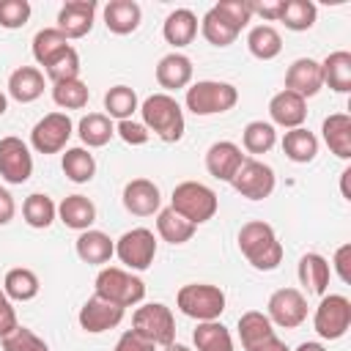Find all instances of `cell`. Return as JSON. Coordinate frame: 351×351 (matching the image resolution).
<instances>
[{
  "mask_svg": "<svg viewBox=\"0 0 351 351\" xmlns=\"http://www.w3.org/2000/svg\"><path fill=\"white\" fill-rule=\"evenodd\" d=\"M115 255L129 271H145L156 258V236L148 228H132L115 241Z\"/></svg>",
  "mask_w": 351,
  "mask_h": 351,
  "instance_id": "9c48e42d",
  "label": "cell"
},
{
  "mask_svg": "<svg viewBox=\"0 0 351 351\" xmlns=\"http://www.w3.org/2000/svg\"><path fill=\"white\" fill-rule=\"evenodd\" d=\"M38 277L33 269H25V266H16V269H8L5 271V280H3V293L11 299V302H30L38 296Z\"/></svg>",
  "mask_w": 351,
  "mask_h": 351,
  "instance_id": "d6a6232c",
  "label": "cell"
},
{
  "mask_svg": "<svg viewBox=\"0 0 351 351\" xmlns=\"http://www.w3.org/2000/svg\"><path fill=\"white\" fill-rule=\"evenodd\" d=\"M162 36L176 49L192 44L195 36H197V16H195V11H189V8L170 11L167 19H165V25H162Z\"/></svg>",
  "mask_w": 351,
  "mask_h": 351,
  "instance_id": "d4e9b609",
  "label": "cell"
},
{
  "mask_svg": "<svg viewBox=\"0 0 351 351\" xmlns=\"http://www.w3.org/2000/svg\"><path fill=\"white\" fill-rule=\"evenodd\" d=\"M282 154H285L291 162H296V165H307V162H313L315 154H318V137H315L310 129H304V126L288 129L285 137H282Z\"/></svg>",
  "mask_w": 351,
  "mask_h": 351,
  "instance_id": "4dcf8cb0",
  "label": "cell"
},
{
  "mask_svg": "<svg viewBox=\"0 0 351 351\" xmlns=\"http://www.w3.org/2000/svg\"><path fill=\"white\" fill-rule=\"evenodd\" d=\"M296 351H326V348L321 343H315V340H304V343H299Z\"/></svg>",
  "mask_w": 351,
  "mask_h": 351,
  "instance_id": "6f0895ef",
  "label": "cell"
},
{
  "mask_svg": "<svg viewBox=\"0 0 351 351\" xmlns=\"http://www.w3.org/2000/svg\"><path fill=\"white\" fill-rule=\"evenodd\" d=\"M77 134L82 140V145L88 148H101L112 140L115 134V126H112V118H107L104 112H88L80 118L77 123Z\"/></svg>",
  "mask_w": 351,
  "mask_h": 351,
  "instance_id": "f546056e",
  "label": "cell"
},
{
  "mask_svg": "<svg viewBox=\"0 0 351 351\" xmlns=\"http://www.w3.org/2000/svg\"><path fill=\"white\" fill-rule=\"evenodd\" d=\"M321 88H324V80H321V63L318 60L296 58L288 66V71H285V90H291V93H296V96H302L307 101Z\"/></svg>",
  "mask_w": 351,
  "mask_h": 351,
  "instance_id": "e0dca14e",
  "label": "cell"
},
{
  "mask_svg": "<svg viewBox=\"0 0 351 351\" xmlns=\"http://www.w3.org/2000/svg\"><path fill=\"white\" fill-rule=\"evenodd\" d=\"M239 337H241L244 351H250V348L261 346L263 340L274 337V326H271V321H269L266 313H261V310H247V313H241V318H239Z\"/></svg>",
  "mask_w": 351,
  "mask_h": 351,
  "instance_id": "836d02e7",
  "label": "cell"
},
{
  "mask_svg": "<svg viewBox=\"0 0 351 351\" xmlns=\"http://www.w3.org/2000/svg\"><path fill=\"white\" fill-rule=\"evenodd\" d=\"M123 208L134 217H154L159 208H162V195H159V186L148 178H132L126 186H123Z\"/></svg>",
  "mask_w": 351,
  "mask_h": 351,
  "instance_id": "2e32d148",
  "label": "cell"
},
{
  "mask_svg": "<svg viewBox=\"0 0 351 351\" xmlns=\"http://www.w3.org/2000/svg\"><path fill=\"white\" fill-rule=\"evenodd\" d=\"M335 271H337V277H340V282H351V244H340L337 250H335Z\"/></svg>",
  "mask_w": 351,
  "mask_h": 351,
  "instance_id": "816d5d0a",
  "label": "cell"
},
{
  "mask_svg": "<svg viewBox=\"0 0 351 351\" xmlns=\"http://www.w3.org/2000/svg\"><path fill=\"white\" fill-rule=\"evenodd\" d=\"M96 296L112 302V304H121L123 310L126 307H134L145 299V282L132 274L129 269H118V266H104L99 274H96Z\"/></svg>",
  "mask_w": 351,
  "mask_h": 351,
  "instance_id": "5b68a950",
  "label": "cell"
},
{
  "mask_svg": "<svg viewBox=\"0 0 351 351\" xmlns=\"http://www.w3.org/2000/svg\"><path fill=\"white\" fill-rule=\"evenodd\" d=\"M247 49L258 60H274L282 52V36L277 33V27L261 22V25L250 27V33H247Z\"/></svg>",
  "mask_w": 351,
  "mask_h": 351,
  "instance_id": "f1b7e54d",
  "label": "cell"
},
{
  "mask_svg": "<svg viewBox=\"0 0 351 351\" xmlns=\"http://www.w3.org/2000/svg\"><path fill=\"white\" fill-rule=\"evenodd\" d=\"M252 14H258L263 22H277L282 11V0H263V3H250Z\"/></svg>",
  "mask_w": 351,
  "mask_h": 351,
  "instance_id": "f5cc1de1",
  "label": "cell"
},
{
  "mask_svg": "<svg viewBox=\"0 0 351 351\" xmlns=\"http://www.w3.org/2000/svg\"><path fill=\"white\" fill-rule=\"evenodd\" d=\"M192 60L181 52H167L165 58H159L156 63V82L159 88L165 90H178V88H186L192 82Z\"/></svg>",
  "mask_w": 351,
  "mask_h": 351,
  "instance_id": "44dd1931",
  "label": "cell"
},
{
  "mask_svg": "<svg viewBox=\"0 0 351 351\" xmlns=\"http://www.w3.org/2000/svg\"><path fill=\"white\" fill-rule=\"evenodd\" d=\"M192 343L197 351H233V337L219 321H200L192 332Z\"/></svg>",
  "mask_w": 351,
  "mask_h": 351,
  "instance_id": "e575fe53",
  "label": "cell"
},
{
  "mask_svg": "<svg viewBox=\"0 0 351 351\" xmlns=\"http://www.w3.org/2000/svg\"><path fill=\"white\" fill-rule=\"evenodd\" d=\"M239 250L258 271H274L282 263V244L274 228L263 219H250L239 230Z\"/></svg>",
  "mask_w": 351,
  "mask_h": 351,
  "instance_id": "6da1fadb",
  "label": "cell"
},
{
  "mask_svg": "<svg viewBox=\"0 0 351 351\" xmlns=\"http://www.w3.org/2000/svg\"><path fill=\"white\" fill-rule=\"evenodd\" d=\"M44 93V74L36 66H19L8 77V96L19 104H30Z\"/></svg>",
  "mask_w": 351,
  "mask_h": 351,
  "instance_id": "484cf974",
  "label": "cell"
},
{
  "mask_svg": "<svg viewBox=\"0 0 351 351\" xmlns=\"http://www.w3.org/2000/svg\"><path fill=\"white\" fill-rule=\"evenodd\" d=\"M156 233L162 241L167 244H186L192 236H195V225L189 219H184L181 214H176L170 206L167 208H159L156 211Z\"/></svg>",
  "mask_w": 351,
  "mask_h": 351,
  "instance_id": "1f68e13d",
  "label": "cell"
},
{
  "mask_svg": "<svg viewBox=\"0 0 351 351\" xmlns=\"http://www.w3.org/2000/svg\"><path fill=\"white\" fill-rule=\"evenodd\" d=\"M14 214H16V203H14L11 192L5 186H0V228L8 225L14 219Z\"/></svg>",
  "mask_w": 351,
  "mask_h": 351,
  "instance_id": "db71d44e",
  "label": "cell"
},
{
  "mask_svg": "<svg viewBox=\"0 0 351 351\" xmlns=\"http://www.w3.org/2000/svg\"><path fill=\"white\" fill-rule=\"evenodd\" d=\"M115 134L126 143V145H145L148 143V137H151V132L140 123V121H118V126H115Z\"/></svg>",
  "mask_w": 351,
  "mask_h": 351,
  "instance_id": "c3c4849f",
  "label": "cell"
},
{
  "mask_svg": "<svg viewBox=\"0 0 351 351\" xmlns=\"http://www.w3.org/2000/svg\"><path fill=\"white\" fill-rule=\"evenodd\" d=\"M58 219L71 230H88L96 222V206L85 195H69L58 206Z\"/></svg>",
  "mask_w": 351,
  "mask_h": 351,
  "instance_id": "4316f807",
  "label": "cell"
},
{
  "mask_svg": "<svg viewBox=\"0 0 351 351\" xmlns=\"http://www.w3.org/2000/svg\"><path fill=\"white\" fill-rule=\"evenodd\" d=\"M74 132V123L66 112H49L30 129V145L38 154H60Z\"/></svg>",
  "mask_w": 351,
  "mask_h": 351,
  "instance_id": "7c38bea8",
  "label": "cell"
},
{
  "mask_svg": "<svg viewBox=\"0 0 351 351\" xmlns=\"http://www.w3.org/2000/svg\"><path fill=\"white\" fill-rule=\"evenodd\" d=\"M90 99V90L82 80H69V82H55L52 85V101L60 110H82Z\"/></svg>",
  "mask_w": 351,
  "mask_h": 351,
  "instance_id": "7bdbcfd3",
  "label": "cell"
},
{
  "mask_svg": "<svg viewBox=\"0 0 351 351\" xmlns=\"http://www.w3.org/2000/svg\"><path fill=\"white\" fill-rule=\"evenodd\" d=\"M324 143L337 159H351V115L348 112H332L321 123Z\"/></svg>",
  "mask_w": 351,
  "mask_h": 351,
  "instance_id": "cb8c5ba5",
  "label": "cell"
},
{
  "mask_svg": "<svg viewBox=\"0 0 351 351\" xmlns=\"http://www.w3.org/2000/svg\"><path fill=\"white\" fill-rule=\"evenodd\" d=\"M74 250H77V258H80L82 263H88V266H104V263H110V258L115 255V241H112L104 230L88 228V230H82V233L77 236Z\"/></svg>",
  "mask_w": 351,
  "mask_h": 351,
  "instance_id": "ffe728a7",
  "label": "cell"
},
{
  "mask_svg": "<svg viewBox=\"0 0 351 351\" xmlns=\"http://www.w3.org/2000/svg\"><path fill=\"white\" fill-rule=\"evenodd\" d=\"M132 329L162 348L176 343V318H173L170 307L162 302H148V304L137 307L132 315Z\"/></svg>",
  "mask_w": 351,
  "mask_h": 351,
  "instance_id": "52a82bcc",
  "label": "cell"
},
{
  "mask_svg": "<svg viewBox=\"0 0 351 351\" xmlns=\"http://www.w3.org/2000/svg\"><path fill=\"white\" fill-rule=\"evenodd\" d=\"M123 307L121 304H112V302H107V299H101V296H90L82 307H80V315H77V321H80V326L88 332V335H101V332H107V329H115L121 321H123Z\"/></svg>",
  "mask_w": 351,
  "mask_h": 351,
  "instance_id": "5bb4252c",
  "label": "cell"
},
{
  "mask_svg": "<svg viewBox=\"0 0 351 351\" xmlns=\"http://www.w3.org/2000/svg\"><path fill=\"white\" fill-rule=\"evenodd\" d=\"M321 80L335 93H348L351 90V52L346 49L329 52L321 60Z\"/></svg>",
  "mask_w": 351,
  "mask_h": 351,
  "instance_id": "83f0119b",
  "label": "cell"
},
{
  "mask_svg": "<svg viewBox=\"0 0 351 351\" xmlns=\"http://www.w3.org/2000/svg\"><path fill=\"white\" fill-rule=\"evenodd\" d=\"M315 16H318V8L313 0H282V11L277 22H282L293 33H302L315 25Z\"/></svg>",
  "mask_w": 351,
  "mask_h": 351,
  "instance_id": "f35d334b",
  "label": "cell"
},
{
  "mask_svg": "<svg viewBox=\"0 0 351 351\" xmlns=\"http://www.w3.org/2000/svg\"><path fill=\"white\" fill-rule=\"evenodd\" d=\"M16 326H19V321H16V310H14L11 299H8V296L3 293V288H0V340H3L5 335H11Z\"/></svg>",
  "mask_w": 351,
  "mask_h": 351,
  "instance_id": "f907efd6",
  "label": "cell"
},
{
  "mask_svg": "<svg viewBox=\"0 0 351 351\" xmlns=\"http://www.w3.org/2000/svg\"><path fill=\"white\" fill-rule=\"evenodd\" d=\"M250 351H291V348H288V346H285V343H282V340L274 335V337L263 340L261 346H255V348H250Z\"/></svg>",
  "mask_w": 351,
  "mask_h": 351,
  "instance_id": "11a10c76",
  "label": "cell"
},
{
  "mask_svg": "<svg viewBox=\"0 0 351 351\" xmlns=\"http://www.w3.org/2000/svg\"><path fill=\"white\" fill-rule=\"evenodd\" d=\"M230 25H236L239 30H244L252 19V8H250V0H219L214 5Z\"/></svg>",
  "mask_w": 351,
  "mask_h": 351,
  "instance_id": "7dc6e473",
  "label": "cell"
},
{
  "mask_svg": "<svg viewBox=\"0 0 351 351\" xmlns=\"http://www.w3.org/2000/svg\"><path fill=\"white\" fill-rule=\"evenodd\" d=\"M0 176L8 184H25L33 176V154L25 140L14 134L0 137Z\"/></svg>",
  "mask_w": 351,
  "mask_h": 351,
  "instance_id": "4fadbf2b",
  "label": "cell"
},
{
  "mask_svg": "<svg viewBox=\"0 0 351 351\" xmlns=\"http://www.w3.org/2000/svg\"><path fill=\"white\" fill-rule=\"evenodd\" d=\"M47 77L55 82H69V80H80V55L74 47H66L58 58H52L47 66H44Z\"/></svg>",
  "mask_w": 351,
  "mask_h": 351,
  "instance_id": "ee69618b",
  "label": "cell"
},
{
  "mask_svg": "<svg viewBox=\"0 0 351 351\" xmlns=\"http://www.w3.org/2000/svg\"><path fill=\"white\" fill-rule=\"evenodd\" d=\"M143 22V8L134 0H110L104 5V25L115 36H129L140 27Z\"/></svg>",
  "mask_w": 351,
  "mask_h": 351,
  "instance_id": "7402d4cb",
  "label": "cell"
},
{
  "mask_svg": "<svg viewBox=\"0 0 351 351\" xmlns=\"http://www.w3.org/2000/svg\"><path fill=\"white\" fill-rule=\"evenodd\" d=\"M186 110L192 115H219V112H228L236 107L239 101V90L236 85L230 82H222V80H197L195 85L186 88Z\"/></svg>",
  "mask_w": 351,
  "mask_h": 351,
  "instance_id": "277c9868",
  "label": "cell"
},
{
  "mask_svg": "<svg viewBox=\"0 0 351 351\" xmlns=\"http://www.w3.org/2000/svg\"><path fill=\"white\" fill-rule=\"evenodd\" d=\"M277 143V129L269 121H250L241 132V145L247 154H266Z\"/></svg>",
  "mask_w": 351,
  "mask_h": 351,
  "instance_id": "b9f144b4",
  "label": "cell"
},
{
  "mask_svg": "<svg viewBox=\"0 0 351 351\" xmlns=\"http://www.w3.org/2000/svg\"><path fill=\"white\" fill-rule=\"evenodd\" d=\"M104 115L107 118H118V121H129L134 115V110H140L137 93L129 85H115L104 93Z\"/></svg>",
  "mask_w": 351,
  "mask_h": 351,
  "instance_id": "60d3db41",
  "label": "cell"
},
{
  "mask_svg": "<svg viewBox=\"0 0 351 351\" xmlns=\"http://www.w3.org/2000/svg\"><path fill=\"white\" fill-rule=\"evenodd\" d=\"M244 154L236 143L230 140H219V143H211L208 151H206V170L208 176H214L217 181H228L236 176V170L244 165Z\"/></svg>",
  "mask_w": 351,
  "mask_h": 351,
  "instance_id": "ac0fdd59",
  "label": "cell"
},
{
  "mask_svg": "<svg viewBox=\"0 0 351 351\" xmlns=\"http://www.w3.org/2000/svg\"><path fill=\"white\" fill-rule=\"evenodd\" d=\"M112 351H156V346H154L151 340H145L143 335H137L134 329H126V332L118 337V343H115Z\"/></svg>",
  "mask_w": 351,
  "mask_h": 351,
  "instance_id": "681fc988",
  "label": "cell"
},
{
  "mask_svg": "<svg viewBox=\"0 0 351 351\" xmlns=\"http://www.w3.org/2000/svg\"><path fill=\"white\" fill-rule=\"evenodd\" d=\"M96 19V0H69L58 11V30L66 38H82L90 33Z\"/></svg>",
  "mask_w": 351,
  "mask_h": 351,
  "instance_id": "9a60e30c",
  "label": "cell"
},
{
  "mask_svg": "<svg viewBox=\"0 0 351 351\" xmlns=\"http://www.w3.org/2000/svg\"><path fill=\"white\" fill-rule=\"evenodd\" d=\"M143 126L162 143H178L184 137V110L170 93H151L140 104Z\"/></svg>",
  "mask_w": 351,
  "mask_h": 351,
  "instance_id": "7a4b0ae2",
  "label": "cell"
},
{
  "mask_svg": "<svg viewBox=\"0 0 351 351\" xmlns=\"http://www.w3.org/2000/svg\"><path fill=\"white\" fill-rule=\"evenodd\" d=\"M165 351H192V348H186L184 343H170V346H165Z\"/></svg>",
  "mask_w": 351,
  "mask_h": 351,
  "instance_id": "680465c9",
  "label": "cell"
},
{
  "mask_svg": "<svg viewBox=\"0 0 351 351\" xmlns=\"http://www.w3.org/2000/svg\"><path fill=\"white\" fill-rule=\"evenodd\" d=\"M348 176H351V170L346 167V170L340 173V192H343V197H346V200H351V192H348Z\"/></svg>",
  "mask_w": 351,
  "mask_h": 351,
  "instance_id": "9f6ffc18",
  "label": "cell"
},
{
  "mask_svg": "<svg viewBox=\"0 0 351 351\" xmlns=\"http://www.w3.org/2000/svg\"><path fill=\"white\" fill-rule=\"evenodd\" d=\"M299 282L304 285L307 293L313 296H324L326 288H329V277H332V269H329V261L318 252H304L299 258Z\"/></svg>",
  "mask_w": 351,
  "mask_h": 351,
  "instance_id": "603a6c76",
  "label": "cell"
},
{
  "mask_svg": "<svg viewBox=\"0 0 351 351\" xmlns=\"http://www.w3.org/2000/svg\"><path fill=\"white\" fill-rule=\"evenodd\" d=\"M5 110H8V96L0 90V115H5Z\"/></svg>",
  "mask_w": 351,
  "mask_h": 351,
  "instance_id": "91938a15",
  "label": "cell"
},
{
  "mask_svg": "<svg viewBox=\"0 0 351 351\" xmlns=\"http://www.w3.org/2000/svg\"><path fill=\"white\" fill-rule=\"evenodd\" d=\"M176 304L184 315L200 321H219L225 313V291L211 282H189L176 293Z\"/></svg>",
  "mask_w": 351,
  "mask_h": 351,
  "instance_id": "8992f818",
  "label": "cell"
},
{
  "mask_svg": "<svg viewBox=\"0 0 351 351\" xmlns=\"http://www.w3.org/2000/svg\"><path fill=\"white\" fill-rule=\"evenodd\" d=\"M66 47H71L69 44V38L58 30V27H44V30H38L36 36H33V58H36V63L38 66H47L52 58H58Z\"/></svg>",
  "mask_w": 351,
  "mask_h": 351,
  "instance_id": "ab89813d",
  "label": "cell"
},
{
  "mask_svg": "<svg viewBox=\"0 0 351 351\" xmlns=\"http://www.w3.org/2000/svg\"><path fill=\"white\" fill-rule=\"evenodd\" d=\"M266 315L271 326L296 329L307 321V299L299 288H280L266 302Z\"/></svg>",
  "mask_w": 351,
  "mask_h": 351,
  "instance_id": "8fae6325",
  "label": "cell"
},
{
  "mask_svg": "<svg viewBox=\"0 0 351 351\" xmlns=\"http://www.w3.org/2000/svg\"><path fill=\"white\" fill-rule=\"evenodd\" d=\"M200 33H203V38L208 41V44H214V47H230L236 38H239V27L236 25H230L214 5L203 14V19H200Z\"/></svg>",
  "mask_w": 351,
  "mask_h": 351,
  "instance_id": "d590c367",
  "label": "cell"
},
{
  "mask_svg": "<svg viewBox=\"0 0 351 351\" xmlns=\"http://www.w3.org/2000/svg\"><path fill=\"white\" fill-rule=\"evenodd\" d=\"M30 3L27 0H0V27L16 30L25 27L30 19Z\"/></svg>",
  "mask_w": 351,
  "mask_h": 351,
  "instance_id": "bcb514c9",
  "label": "cell"
},
{
  "mask_svg": "<svg viewBox=\"0 0 351 351\" xmlns=\"http://www.w3.org/2000/svg\"><path fill=\"white\" fill-rule=\"evenodd\" d=\"M3 351H49V346L27 326H16L3 337Z\"/></svg>",
  "mask_w": 351,
  "mask_h": 351,
  "instance_id": "f6af8a7d",
  "label": "cell"
},
{
  "mask_svg": "<svg viewBox=\"0 0 351 351\" xmlns=\"http://www.w3.org/2000/svg\"><path fill=\"white\" fill-rule=\"evenodd\" d=\"M313 329L324 340H340L351 329V302L343 293H324L315 313Z\"/></svg>",
  "mask_w": 351,
  "mask_h": 351,
  "instance_id": "ba28073f",
  "label": "cell"
},
{
  "mask_svg": "<svg viewBox=\"0 0 351 351\" xmlns=\"http://www.w3.org/2000/svg\"><path fill=\"white\" fill-rule=\"evenodd\" d=\"M269 118H271V126H282L285 132L288 129H299L304 123V118H307V101L282 88L269 101Z\"/></svg>",
  "mask_w": 351,
  "mask_h": 351,
  "instance_id": "d6986e66",
  "label": "cell"
},
{
  "mask_svg": "<svg viewBox=\"0 0 351 351\" xmlns=\"http://www.w3.org/2000/svg\"><path fill=\"white\" fill-rule=\"evenodd\" d=\"M60 167L66 173L69 181L74 184H88L93 176H96V159L88 148L77 145V148H66L63 159H60Z\"/></svg>",
  "mask_w": 351,
  "mask_h": 351,
  "instance_id": "8d00e7d4",
  "label": "cell"
},
{
  "mask_svg": "<svg viewBox=\"0 0 351 351\" xmlns=\"http://www.w3.org/2000/svg\"><path fill=\"white\" fill-rule=\"evenodd\" d=\"M170 208L197 228V225L214 219V214L219 208V200H217V192L211 186H206L200 181H181L173 189Z\"/></svg>",
  "mask_w": 351,
  "mask_h": 351,
  "instance_id": "3957f363",
  "label": "cell"
},
{
  "mask_svg": "<svg viewBox=\"0 0 351 351\" xmlns=\"http://www.w3.org/2000/svg\"><path fill=\"white\" fill-rule=\"evenodd\" d=\"M230 186L241 197H247V200H263V197H269L274 192L277 176H274V170L266 162H261V159H244V165L230 178Z\"/></svg>",
  "mask_w": 351,
  "mask_h": 351,
  "instance_id": "30bf717a",
  "label": "cell"
},
{
  "mask_svg": "<svg viewBox=\"0 0 351 351\" xmlns=\"http://www.w3.org/2000/svg\"><path fill=\"white\" fill-rule=\"evenodd\" d=\"M22 217H25V222H27L30 228L47 230V228L55 222V217H58V206L52 203L49 195L33 192V195H27L25 203H22Z\"/></svg>",
  "mask_w": 351,
  "mask_h": 351,
  "instance_id": "74e56055",
  "label": "cell"
}]
</instances>
